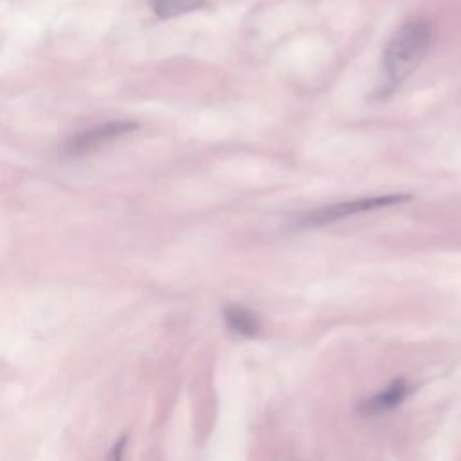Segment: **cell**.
Instances as JSON below:
<instances>
[{
  "mask_svg": "<svg viewBox=\"0 0 461 461\" xmlns=\"http://www.w3.org/2000/svg\"><path fill=\"white\" fill-rule=\"evenodd\" d=\"M137 126L139 124L133 121H110V122L83 130L65 144V153L70 157H79V155L90 153L113 139H119L126 133L135 131Z\"/></svg>",
  "mask_w": 461,
  "mask_h": 461,
  "instance_id": "3957f363",
  "label": "cell"
},
{
  "mask_svg": "<svg viewBox=\"0 0 461 461\" xmlns=\"http://www.w3.org/2000/svg\"><path fill=\"white\" fill-rule=\"evenodd\" d=\"M430 40V27L423 20L405 22L391 36L382 54V95H389L414 72L429 50Z\"/></svg>",
  "mask_w": 461,
  "mask_h": 461,
  "instance_id": "6da1fadb",
  "label": "cell"
},
{
  "mask_svg": "<svg viewBox=\"0 0 461 461\" xmlns=\"http://www.w3.org/2000/svg\"><path fill=\"white\" fill-rule=\"evenodd\" d=\"M223 322L230 333L243 339L256 337L261 330V321L258 315L252 310L238 304H229L223 308Z\"/></svg>",
  "mask_w": 461,
  "mask_h": 461,
  "instance_id": "5b68a950",
  "label": "cell"
},
{
  "mask_svg": "<svg viewBox=\"0 0 461 461\" xmlns=\"http://www.w3.org/2000/svg\"><path fill=\"white\" fill-rule=\"evenodd\" d=\"M411 393V387L405 380L398 378L394 382H391L387 387H384L380 393L373 394L371 398H367L362 405H360V412L364 416H375V414H382V412H387L394 407H398L405 398L407 394Z\"/></svg>",
  "mask_w": 461,
  "mask_h": 461,
  "instance_id": "277c9868",
  "label": "cell"
},
{
  "mask_svg": "<svg viewBox=\"0 0 461 461\" xmlns=\"http://www.w3.org/2000/svg\"><path fill=\"white\" fill-rule=\"evenodd\" d=\"M124 445H126V438H122L117 445H113V452L110 454V459H113V457L119 459V457H121V450L124 448Z\"/></svg>",
  "mask_w": 461,
  "mask_h": 461,
  "instance_id": "52a82bcc",
  "label": "cell"
},
{
  "mask_svg": "<svg viewBox=\"0 0 461 461\" xmlns=\"http://www.w3.org/2000/svg\"><path fill=\"white\" fill-rule=\"evenodd\" d=\"M409 198H411L409 194H384V196H369V198L339 202V203L326 205V207H321V209H315V211L297 216L295 225L297 227H319V225H326V223L342 220V218L357 214V212H366L371 209L402 203V202H407Z\"/></svg>",
  "mask_w": 461,
  "mask_h": 461,
  "instance_id": "7a4b0ae2",
  "label": "cell"
},
{
  "mask_svg": "<svg viewBox=\"0 0 461 461\" xmlns=\"http://www.w3.org/2000/svg\"><path fill=\"white\" fill-rule=\"evenodd\" d=\"M205 0H151V9L158 18H175L202 9Z\"/></svg>",
  "mask_w": 461,
  "mask_h": 461,
  "instance_id": "8992f818",
  "label": "cell"
}]
</instances>
